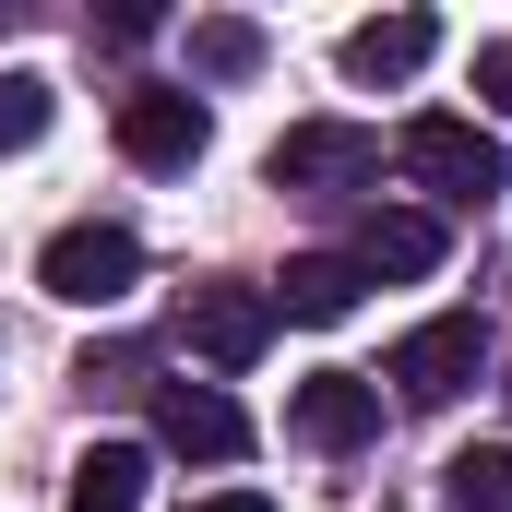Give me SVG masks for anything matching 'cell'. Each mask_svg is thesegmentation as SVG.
I'll return each mask as SVG.
<instances>
[{
    "mask_svg": "<svg viewBox=\"0 0 512 512\" xmlns=\"http://www.w3.org/2000/svg\"><path fill=\"white\" fill-rule=\"evenodd\" d=\"M393 167H405L429 203H453V215H489V203H501V143L477 120H405Z\"/></svg>",
    "mask_w": 512,
    "mask_h": 512,
    "instance_id": "cell-1",
    "label": "cell"
},
{
    "mask_svg": "<svg viewBox=\"0 0 512 512\" xmlns=\"http://www.w3.org/2000/svg\"><path fill=\"white\" fill-rule=\"evenodd\" d=\"M36 286H48L60 310H120L131 286H143V239L108 227V215H84V227H60V239L36 251Z\"/></svg>",
    "mask_w": 512,
    "mask_h": 512,
    "instance_id": "cell-2",
    "label": "cell"
},
{
    "mask_svg": "<svg viewBox=\"0 0 512 512\" xmlns=\"http://www.w3.org/2000/svg\"><path fill=\"white\" fill-rule=\"evenodd\" d=\"M477 370H489V334H477V310H441V322H417V334L393 346V370H382V382L405 393V405H453Z\"/></svg>",
    "mask_w": 512,
    "mask_h": 512,
    "instance_id": "cell-3",
    "label": "cell"
},
{
    "mask_svg": "<svg viewBox=\"0 0 512 512\" xmlns=\"http://www.w3.org/2000/svg\"><path fill=\"white\" fill-rule=\"evenodd\" d=\"M286 429L310 453H358V441H382V382L370 370H310V382L286 393Z\"/></svg>",
    "mask_w": 512,
    "mask_h": 512,
    "instance_id": "cell-4",
    "label": "cell"
},
{
    "mask_svg": "<svg viewBox=\"0 0 512 512\" xmlns=\"http://www.w3.org/2000/svg\"><path fill=\"white\" fill-rule=\"evenodd\" d=\"M262 167H274V191H358V179H382V143L346 120H298Z\"/></svg>",
    "mask_w": 512,
    "mask_h": 512,
    "instance_id": "cell-5",
    "label": "cell"
},
{
    "mask_svg": "<svg viewBox=\"0 0 512 512\" xmlns=\"http://www.w3.org/2000/svg\"><path fill=\"white\" fill-rule=\"evenodd\" d=\"M155 441L191 453V465H239V453H251V417L215 382H155Z\"/></svg>",
    "mask_w": 512,
    "mask_h": 512,
    "instance_id": "cell-6",
    "label": "cell"
},
{
    "mask_svg": "<svg viewBox=\"0 0 512 512\" xmlns=\"http://www.w3.org/2000/svg\"><path fill=\"white\" fill-rule=\"evenodd\" d=\"M203 143H215V108H203V96H167V84H155V96H120V155L131 167L167 179V167H191Z\"/></svg>",
    "mask_w": 512,
    "mask_h": 512,
    "instance_id": "cell-7",
    "label": "cell"
},
{
    "mask_svg": "<svg viewBox=\"0 0 512 512\" xmlns=\"http://www.w3.org/2000/svg\"><path fill=\"white\" fill-rule=\"evenodd\" d=\"M191 346L215 370H251L262 346H274V298L262 286H191Z\"/></svg>",
    "mask_w": 512,
    "mask_h": 512,
    "instance_id": "cell-8",
    "label": "cell"
},
{
    "mask_svg": "<svg viewBox=\"0 0 512 512\" xmlns=\"http://www.w3.org/2000/svg\"><path fill=\"white\" fill-rule=\"evenodd\" d=\"M346 262H358L370 286H382V274H429V262H441V215H417V203H370Z\"/></svg>",
    "mask_w": 512,
    "mask_h": 512,
    "instance_id": "cell-9",
    "label": "cell"
},
{
    "mask_svg": "<svg viewBox=\"0 0 512 512\" xmlns=\"http://www.w3.org/2000/svg\"><path fill=\"white\" fill-rule=\"evenodd\" d=\"M358 286H370V274H358L346 251H298L262 298H274V322H346V310H358Z\"/></svg>",
    "mask_w": 512,
    "mask_h": 512,
    "instance_id": "cell-10",
    "label": "cell"
},
{
    "mask_svg": "<svg viewBox=\"0 0 512 512\" xmlns=\"http://www.w3.org/2000/svg\"><path fill=\"white\" fill-rule=\"evenodd\" d=\"M429 48H441V24H429V12H382V24H358V36H346V72H358V84H405Z\"/></svg>",
    "mask_w": 512,
    "mask_h": 512,
    "instance_id": "cell-11",
    "label": "cell"
},
{
    "mask_svg": "<svg viewBox=\"0 0 512 512\" xmlns=\"http://www.w3.org/2000/svg\"><path fill=\"white\" fill-rule=\"evenodd\" d=\"M143 477H155V465H143L131 441H96V453L72 465V501L60 512H143Z\"/></svg>",
    "mask_w": 512,
    "mask_h": 512,
    "instance_id": "cell-12",
    "label": "cell"
},
{
    "mask_svg": "<svg viewBox=\"0 0 512 512\" xmlns=\"http://www.w3.org/2000/svg\"><path fill=\"white\" fill-rule=\"evenodd\" d=\"M441 512H512V441H477L441 465Z\"/></svg>",
    "mask_w": 512,
    "mask_h": 512,
    "instance_id": "cell-13",
    "label": "cell"
},
{
    "mask_svg": "<svg viewBox=\"0 0 512 512\" xmlns=\"http://www.w3.org/2000/svg\"><path fill=\"white\" fill-rule=\"evenodd\" d=\"M191 60H203L215 84H239V72L262 60V36H251V24H191Z\"/></svg>",
    "mask_w": 512,
    "mask_h": 512,
    "instance_id": "cell-14",
    "label": "cell"
},
{
    "mask_svg": "<svg viewBox=\"0 0 512 512\" xmlns=\"http://www.w3.org/2000/svg\"><path fill=\"white\" fill-rule=\"evenodd\" d=\"M36 131H48V84H36V72H12V84H0V155H12V143H36Z\"/></svg>",
    "mask_w": 512,
    "mask_h": 512,
    "instance_id": "cell-15",
    "label": "cell"
},
{
    "mask_svg": "<svg viewBox=\"0 0 512 512\" xmlns=\"http://www.w3.org/2000/svg\"><path fill=\"white\" fill-rule=\"evenodd\" d=\"M477 96L512 120V36H489V48H477Z\"/></svg>",
    "mask_w": 512,
    "mask_h": 512,
    "instance_id": "cell-16",
    "label": "cell"
},
{
    "mask_svg": "<svg viewBox=\"0 0 512 512\" xmlns=\"http://www.w3.org/2000/svg\"><path fill=\"white\" fill-rule=\"evenodd\" d=\"M179 512H274L262 489H215V501H179Z\"/></svg>",
    "mask_w": 512,
    "mask_h": 512,
    "instance_id": "cell-17",
    "label": "cell"
}]
</instances>
